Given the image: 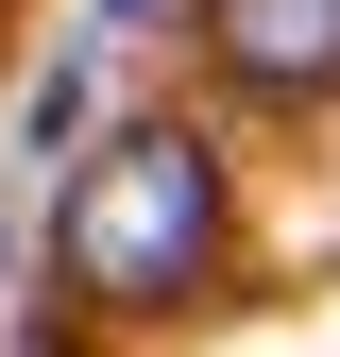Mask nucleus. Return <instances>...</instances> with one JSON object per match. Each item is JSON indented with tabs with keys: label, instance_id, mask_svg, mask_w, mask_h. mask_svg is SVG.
Returning a JSON list of instances; mask_svg holds the SVG:
<instances>
[{
	"label": "nucleus",
	"instance_id": "nucleus-1",
	"mask_svg": "<svg viewBox=\"0 0 340 357\" xmlns=\"http://www.w3.org/2000/svg\"><path fill=\"white\" fill-rule=\"evenodd\" d=\"M52 255H68L85 306H170V289H204V273H222V153H204L187 119H119V137L85 153Z\"/></svg>",
	"mask_w": 340,
	"mask_h": 357
},
{
	"label": "nucleus",
	"instance_id": "nucleus-2",
	"mask_svg": "<svg viewBox=\"0 0 340 357\" xmlns=\"http://www.w3.org/2000/svg\"><path fill=\"white\" fill-rule=\"evenodd\" d=\"M204 34H222V68L272 85V102L340 85V0H204Z\"/></svg>",
	"mask_w": 340,
	"mask_h": 357
},
{
	"label": "nucleus",
	"instance_id": "nucleus-3",
	"mask_svg": "<svg viewBox=\"0 0 340 357\" xmlns=\"http://www.w3.org/2000/svg\"><path fill=\"white\" fill-rule=\"evenodd\" d=\"M137 17H153V0H85V34H137Z\"/></svg>",
	"mask_w": 340,
	"mask_h": 357
}]
</instances>
